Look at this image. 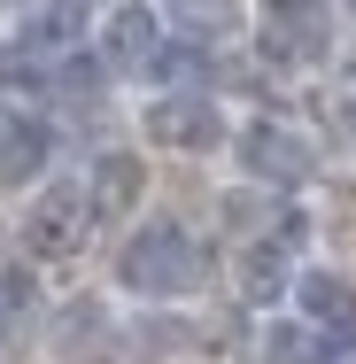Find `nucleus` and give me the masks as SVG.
Wrapping results in <instances>:
<instances>
[{
    "mask_svg": "<svg viewBox=\"0 0 356 364\" xmlns=\"http://www.w3.org/2000/svg\"><path fill=\"white\" fill-rule=\"evenodd\" d=\"M117 287L147 294V302L194 294L202 287V240H194L186 225H171V218H147L140 232L124 240V256H117Z\"/></svg>",
    "mask_w": 356,
    "mask_h": 364,
    "instance_id": "f257e3e1",
    "label": "nucleus"
},
{
    "mask_svg": "<svg viewBox=\"0 0 356 364\" xmlns=\"http://www.w3.org/2000/svg\"><path fill=\"white\" fill-rule=\"evenodd\" d=\"M240 163H248V178H264V186H302V178H318V155L310 140L279 124V117H256L248 132H240Z\"/></svg>",
    "mask_w": 356,
    "mask_h": 364,
    "instance_id": "f03ea898",
    "label": "nucleus"
},
{
    "mask_svg": "<svg viewBox=\"0 0 356 364\" xmlns=\"http://www.w3.org/2000/svg\"><path fill=\"white\" fill-rule=\"evenodd\" d=\"M47 163H55V124L0 101V194H23L31 178H47Z\"/></svg>",
    "mask_w": 356,
    "mask_h": 364,
    "instance_id": "7ed1b4c3",
    "label": "nucleus"
},
{
    "mask_svg": "<svg viewBox=\"0 0 356 364\" xmlns=\"http://www.w3.org/2000/svg\"><path fill=\"white\" fill-rule=\"evenodd\" d=\"M147 140L155 147H186V155H210L225 140V109H217L210 93H163L155 109H147Z\"/></svg>",
    "mask_w": 356,
    "mask_h": 364,
    "instance_id": "20e7f679",
    "label": "nucleus"
},
{
    "mask_svg": "<svg viewBox=\"0 0 356 364\" xmlns=\"http://www.w3.org/2000/svg\"><path fill=\"white\" fill-rule=\"evenodd\" d=\"M325 8L318 0H264V55L271 63H318L325 55Z\"/></svg>",
    "mask_w": 356,
    "mask_h": 364,
    "instance_id": "39448f33",
    "label": "nucleus"
},
{
    "mask_svg": "<svg viewBox=\"0 0 356 364\" xmlns=\"http://www.w3.org/2000/svg\"><path fill=\"white\" fill-rule=\"evenodd\" d=\"M155 55H163L155 8H147V0H117V8L101 16V63H109V70H155Z\"/></svg>",
    "mask_w": 356,
    "mask_h": 364,
    "instance_id": "423d86ee",
    "label": "nucleus"
},
{
    "mask_svg": "<svg viewBox=\"0 0 356 364\" xmlns=\"http://www.w3.org/2000/svg\"><path fill=\"white\" fill-rule=\"evenodd\" d=\"M85 186H47L39 202H31V218H23V240H31V256H70L77 240H85Z\"/></svg>",
    "mask_w": 356,
    "mask_h": 364,
    "instance_id": "0eeeda50",
    "label": "nucleus"
},
{
    "mask_svg": "<svg viewBox=\"0 0 356 364\" xmlns=\"http://www.w3.org/2000/svg\"><path fill=\"white\" fill-rule=\"evenodd\" d=\"M140 194H147V163L140 155H124V147L93 155V171H85V218L93 225H117Z\"/></svg>",
    "mask_w": 356,
    "mask_h": 364,
    "instance_id": "6e6552de",
    "label": "nucleus"
},
{
    "mask_svg": "<svg viewBox=\"0 0 356 364\" xmlns=\"http://www.w3.org/2000/svg\"><path fill=\"white\" fill-rule=\"evenodd\" d=\"M294 302H302V326L310 333H356V287L341 272H302Z\"/></svg>",
    "mask_w": 356,
    "mask_h": 364,
    "instance_id": "1a4fd4ad",
    "label": "nucleus"
},
{
    "mask_svg": "<svg viewBox=\"0 0 356 364\" xmlns=\"http://www.w3.org/2000/svg\"><path fill=\"white\" fill-rule=\"evenodd\" d=\"M39 318V272L31 264H0V341H23Z\"/></svg>",
    "mask_w": 356,
    "mask_h": 364,
    "instance_id": "9d476101",
    "label": "nucleus"
},
{
    "mask_svg": "<svg viewBox=\"0 0 356 364\" xmlns=\"http://www.w3.org/2000/svg\"><path fill=\"white\" fill-rule=\"evenodd\" d=\"M240 294H248V302H264V310L286 294V256H279V240H256V248L240 256Z\"/></svg>",
    "mask_w": 356,
    "mask_h": 364,
    "instance_id": "9b49d317",
    "label": "nucleus"
},
{
    "mask_svg": "<svg viewBox=\"0 0 356 364\" xmlns=\"http://www.w3.org/2000/svg\"><path fill=\"white\" fill-rule=\"evenodd\" d=\"M264 364H325V349L310 341V326H279L264 341Z\"/></svg>",
    "mask_w": 356,
    "mask_h": 364,
    "instance_id": "f8f14e48",
    "label": "nucleus"
},
{
    "mask_svg": "<svg viewBox=\"0 0 356 364\" xmlns=\"http://www.w3.org/2000/svg\"><path fill=\"white\" fill-rule=\"evenodd\" d=\"M171 8H178L186 23H210V31H225V23H232V0H171Z\"/></svg>",
    "mask_w": 356,
    "mask_h": 364,
    "instance_id": "ddd939ff",
    "label": "nucleus"
},
{
    "mask_svg": "<svg viewBox=\"0 0 356 364\" xmlns=\"http://www.w3.org/2000/svg\"><path fill=\"white\" fill-rule=\"evenodd\" d=\"M31 63H23V47H0V85H23Z\"/></svg>",
    "mask_w": 356,
    "mask_h": 364,
    "instance_id": "4468645a",
    "label": "nucleus"
},
{
    "mask_svg": "<svg viewBox=\"0 0 356 364\" xmlns=\"http://www.w3.org/2000/svg\"><path fill=\"white\" fill-rule=\"evenodd\" d=\"M341 132H349V140H356V93H349V101H341Z\"/></svg>",
    "mask_w": 356,
    "mask_h": 364,
    "instance_id": "2eb2a0df",
    "label": "nucleus"
},
{
    "mask_svg": "<svg viewBox=\"0 0 356 364\" xmlns=\"http://www.w3.org/2000/svg\"><path fill=\"white\" fill-rule=\"evenodd\" d=\"M349 8H356V0H349Z\"/></svg>",
    "mask_w": 356,
    "mask_h": 364,
    "instance_id": "dca6fc26",
    "label": "nucleus"
}]
</instances>
